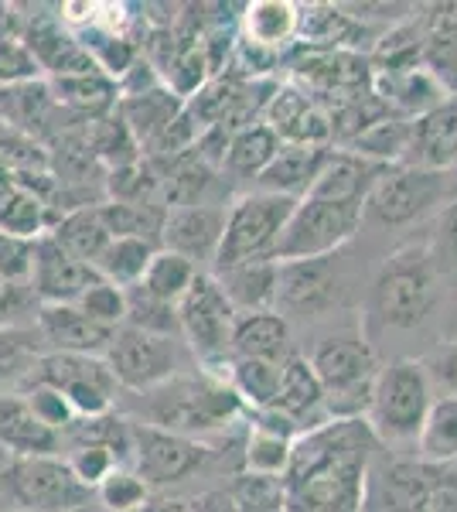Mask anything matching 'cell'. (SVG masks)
Instances as JSON below:
<instances>
[{"mask_svg": "<svg viewBox=\"0 0 457 512\" xmlns=\"http://www.w3.org/2000/svg\"><path fill=\"white\" fill-rule=\"evenodd\" d=\"M267 127L280 137V144H301V147H328L331 123L328 113L311 93L297 86H280L270 96L267 106Z\"/></svg>", "mask_w": 457, "mask_h": 512, "instance_id": "cell-19", "label": "cell"}, {"mask_svg": "<svg viewBox=\"0 0 457 512\" xmlns=\"http://www.w3.org/2000/svg\"><path fill=\"white\" fill-rule=\"evenodd\" d=\"M48 236H55L58 243L65 246L72 256H79L82 263H89L93 267L96 256L106 250V243H110V233H106L103 219H99V209H76V212H65L62 219L55 222L52 229H48Z\"/></svg>", "mask_w": 457, "mask_h": 512, "instance_id": "cell-36", "label": "cell"}, {"mask_svg": "<svg viewBox=\"0 0 457 512\" xmlns=\"http://www.w3.org/2000/svg\"><path fill=\"white\" fill-rule=\"evenodd\" d=\"M35 76H38V65L31 59L28 48H24V41L0 35V89L35 82Z\"/></svg>", "mask_w": 457, "mask_h": 512, "instance_id": "cell-49", "label": "cell"}, {"mask_svg": "<svg viewBox=\"0 0 457 512\" xmlns=\"http://www.w3.org/2000/svg\"><path fill=\"white\" fill-rule=\"evenodd\" d=\"M239 512H284V478L243 472L229 489Z\"/></svg>", "mask_w": 457, "mask_h": 512, "instance_id": "cell-45", "label": "cell"}, {"mask_svg": "<svg viewBox=\"0 0 457 512\" xmlns=\"http://www.w3.org/2000/svg\"><path fill=\"white\" fill-rule=\"evenodd\" d=\"M24 403L31 407V414H35L41 424L52 427V431L65 434L72 424H76V414H72V407L65 403V396L52 390V386H41V383H31L21 390Z\"/></svg>", "mask_w": 457, "mask_h": 512, "instance_id": "cell-47", "label": "cell"}, {"mask_svg": "<svg viewBox=\"0 0 457 512\" xmlns=\"http://www.w3.org/2000/svg\"><path fill=\"white\" fill-rule=\"evenodd\" d=\"M379 451L365 417L328 420L294 437L284 512H362L365 472Z\"/></svg>", "mask_w": 457, "mask_h": 512, "instance_id": "cell-1", "label": "cell"}, {"mask_svg": "<svg viewBox=\"0 0 457 512\" xmlns=\"http://www.w3.org/2000/svg\"><path fill=\"white\" fill-rule=\"evenodd\" d=\"M14 181V175H11V168H7L4 161H0V188H7Z\"/></svg>", "mask_w": 457, "mask_h": 512, "instance_id": "cell-55", "label": "cell"}, {"mask_svg": "<svg viewBox=\"0 0 457 512\" xmlns=\"http://www.w3.org/2000/svg\"><path fill=\"white\" fill-rule=\"evenodd\" d=\"M297 35L314 52H345V45H355L359 35H365V28H359V21L345 14L342 7L311 4L297 7Z\"/></svg>", "mask_w": 457, "mask_h": 512, "instance_id": "cell-29", "label": "cell"}, {"mask_svg": "<svg viewBox=\"0 0 457 512\" xmlns=\"http://www.w3.org/2000/svg\"><path fill=\"white\" fill-rule=\"evenodd\" d=\"M338 297V277L328 256L277 263V304L301 315H318Z\"/></svg>", "mask_w": 457, "mask_h": 512, "instance_id": "cell-20", "label": "cell"}, {"mask_svg": "<svg viewBox=\"0 0 457 512\" xmlns=\"http://www.w3.org/2000/svg\"><path fill=\"white\" fill-rule=\"evenodd\" d=\"M232 359H263V362H287L290 355V328L287 318L277 311H253L239 315L232 328Z\"/></svg>", "mask_w": 457, "mask_h": 512, "instance_id": "cell-27", "label": "cell"}, {"mask_svg": "<svg viewBox=\"0 0 457 512\" xmlns=\"http://www.w3.org/2000/svg\"><path fill=\"white\" fill-rule=\"evenodd\" d=\"M410 137H413V120H403V117L386 113V117L376 120L369 130H362V134L348 144V154L389 168V161L410 158Z\"/></svg>", "mask_w": 457, "mask_h": 512, "instance_id": "cell-34", "label": "cell"}, {"mask_svg": "<svg viewBox=\"0 0 457 512\" xmlns=\"http://www.w3.org/2000/svg\"><path fill=\"white\" fill-rule=\"evenodd\" d=\"M297 76L311 82L318 93H328L335 99H345L352 93H365L372 82L369 62L352 52H307L304 62H297Z\"/></svg>", "mask_w": 457, "mask_h": 512, "instance_id": "cell-25", "label": "cell"}, {"mask_svg": "<svg viewBox=\"0 0 457 512\" xmlns=\"http://www.w3.org/2000/svg\"><path fill=\"white\" fill-rule=\"evenodd\" d=\"M307 362L324 390V410L331 420L365 417L379 373V359L365 338H324Z\"/></svg>", "mask_w": 457, "mask_h": 512, "instance_id": "cell-4", "label": "cell"}, {"mask_svg": "<svg viewBox=\"0 0 457 512\" xmlns=\"http://www.w3.org/2000/svg\"><path fill=\"white\" fill-rule=\"evenodd\" d=\"M76 308L82 311V315L99 321V325L120 328L123 321H127V291L106 284V280H96V284L76 301Z\"/></svg>", "mask_w": 457, "mask_h": 512, "instance_id": "cell-46", "label": "cell"}, {"mask_svg": "<svg viewBox=\"0 0 457 512\" xmlns=\"http://www.w3.org/2000/svg\"><path fill=\"white\" fill-rule=\"evenodd\" d=\"M331 147H301V144H284L277 151L267 168L256 175L260 192L267 195H284V198H304L311 192L314 178L328 161Z\"/></svg>", "mask_w": 457, "mask_h": 512, "instance_id": "cell-23", "label": "cell"}, {"mask_svg": "<svg viewBox=\"0 0 457 512\" xmlns=\"http://www.w3.org/2000/svg\"><path fill=\"white\" fill-rule=\"evenodd\" d=\"M106 366L116 376L120 390H137L151 393L161 383L178 376L181 355H178V338L168 335H151L137 332V328L120 325L106 349Z\"/></svg>", "mask_w": 457, "mask_h": 512, "instance_id": "cell-11", "label": "cell"}, {"mask_svg": "<svg viewBox=\"0 0 457 512\" xmlns=\"http://www.w3.org/2000/svg\"><path fill=\"white\" fill-rule=\"evenodd\" d=\"M290 448L294 441L290 437H280L273 431H263V427H253L243 451V465L249 475H267V478H284L287 465H290Z\"/></svg>", "mask_w": 457, "mask_h": 512, "instance_id": "cell-42", "label": "cell"}, {"mask_svg": "<svg viewBox=\"0 0 457 512\" xmlns=\"http://www.w3.org/2000/svg\"><path fill=\"white\" fill-rule=\"evenodd\" d=\"M35 335L45 352H76V355H106L116 328H106L82 315L76 304H45L35 315Z\"/></svg>", "mask_w": 457, "mask_h": 512, "instance_id": "cell-16", "label": "cell"}, {"mask_svg": "<svg viewBox=\"0 0 457 512\" xmlns=\"http://www.w3.org/2000/svg\"><path fill=\"white\" fill-rule=\"evenodd\" d=\"M31 383L52 386V390L62 393L76 420L110 414L116 393H120V383H116V376L110 373L103 355L45 352L28 379V386Z\"/></svg>", "mask_w": 457, "mask_h": 512, "instance_id": "cell-8", "label": "cell"}, {"mask_svg": "<svg viewBox=\"0 0 457 512\" xmlns=\"http://www.w3.org/2000/svg\"><path fill=\"white\" fill-rule=\"evenodd\" d=\"M246 38L249 45H260L277 52L284 41L297 35V7L284 0H256L246 7Z\"/></svg>", "mask_w": 457, "mask_h": 512, "instance_id": "cell-38", "label": "cell"}, {"mask_svg": "<svg viewBox=\"0 0 457 512\" xmlns=\"http://www.w3.org/2000/svg\"><path fill=\"white\" fill-rule=\"evenodd\" d=\"M362 205L365 202H328V198H297L290 212L284 233L277 239L273 260H321L335 253L348 239L359 233L362 226Z\"/></svg>", "mask_w": 457, "mask_h": 512, "instance_id": "cell-5", "label": "cell"}, {"mask_svg": "<svg viewBox=\"0 0 457 512\" xmlns=\"http://www.w3.org/2000/svg\"><path fill=\"white\" fill-rule=\"evenodd\" d=\"M417 458L427 465H457V396L430 403L417 434Z\"/></svg>", "mask_w": 457, "mask_h": 512, "instance_id": "cell-33", "label": "cell"}, {"mask_svg": "<svg viewBox=\"0 0 457 512\" xmlns=\"http://www.w3.org/2000/svg\"><path fill=\"white\" fill-rule=\"evenodd\" d=\"M243 400L232 393L226 379L215 376H174L147 393V420L144 424L161 427V431L198 437L226 431V427L243 414Z\"/></svg>", "mask_w": 457, "mask_h": 512, "instance_id": "cell-2", "label": "cell"}, {"mask_svg": "<svg viewBox=\"0 0 457 512\" xmlns=\"http://www.w3.org/2000/svg\"><path fill=\"white\" fill-rule=\"evenodd\" d=\"M423 369L430 376V386L437 383L447 396H457V342L437 349L430 355V362H423Z\"/></svg>", "mask_w": 457, "mask_h": 512, "instance_id": "cell-51", "label": "cell"}, {"mask_svg": "<svg viewBox=\"0 0 457 512\" xmlns=\"http://www.w3.org/2000/svg\"><path fill=\"white\" fill-rule=\"evenodd\" d=\"M423 62L434 72V79L444 86V93L457 96V14L454 7H440L434 14L430 31L423 38Z\"/></svg>", "mask_w": 457, "mask_h": 512, "instance_id": "cell-35", "label": "cell"}, {"mask_svg": "<svg viewBox=\"0 0 457 512\" xmlns=\"http://www.w3.org/2000/svg\"><path fill=\"white\" fill-rule=\"evenodd\" d=\"M154 253H157V246L151 239L113 236L110 243H106V250L96 256L93 270L99 280H106V284L120 287V291H130V287L140 284V277H144V270Z\"/></svg>", "mask_w": 457, "mask_h": 512, "instance_id": "cell-30", "label": "cell"}, {"mask_svg": "<svg viewBox=\"0 0 457 512\" xmlns=\"http://www.w3.org/2000/svg\"><path fill=\"white\" fill-rule=\"evenodd\" d=\"M267 410H273L277 417H284L297 434L314 431V427L328 424V410H324V390L314 376L311 362L304 355H287L284 369H280V386L277 396Z\"/></svg>", "mask_w": 457, "mask_h": 512, "instance_id": "cell-18", "label": "cell"}, {"mask_svg": "<svg viewBox=\"0 0 457 512\" xmlns=\"http://www.w3.org/2000/svg\"><path fill=\"white\" fill-rule=\"evenodd\" d=\"M236 308L229 304V297L222 294V287L215 284L212 274H202L191 280L188 294L178 301V328L191 345V352L202 362L232 359V328H236Z\"/></svg>", "mask_w": 457, "mask_h": 512, "instance_id": "cell-9", "label": "cell"}, {"mask_svg": "<svg viewBox=\"0 0 457 512\" xmlns=\"http://www.w3.org/2000/svg\"><path fill=\"white\" fill-rule=\"evenodd\" d=\"M212 277L236 308V315L273 311V304H277V260L236 263V267L215 270Z\"/></svg>", "mask_w": 457, "mask_h": 512, "instance_id": "cell-24", "label": "cell"}, {"mask_svg": "<svg viewBox=\"0 0 457 512\" xmlns=\"http://www.w3.org/2000/svg\"><path fill=\"white\" fill-rule=\"evenodd\" d=\"M0 448L14 458H45L62 451V434L31 414L21 393H0Z\"/></svg>", "mask_w": 457, "mask_h": 512, "instance_id": "cell-21", "label": "cell"}, {"mask_svg": "<svg viewBox=\"0 0 457 512\" xmlns=\"http://www.w3.org/2000/svg\"><path fill=\"white\" fill-rule=\"evenodd\" d=\"M434 386L423 369V362L396 359L389 366H379L376 383H372L365 424L376 434L379 444H417L430 403H434Z\"/></svg>", "mask_w": 457, "mask_h": 512, "instance_id": "cell-3", "label": "cell"}, {"mask_svg": "<svg viewBox=\"0 0 457 512\" xmlns=\"http://www.w3.org/2000/svg\"><path fill=\"white\" fill-rule=\"evenodd\" d=\"M280 137L273 134L267 123H246V127H239L236 134L229 137L226 144V164L229 171H236V175H260L267 164L277 158L280 151Z\"/></svg>", "mask_w": 457, "mask_h": 512, "instance_id": "cell-37", "label": "cell"}, {"mask_svg": "<svg viewBox=\"0 0 457 512\" xmlns=\"http://www.w3.org/2000/svg\"><path fill=\"white\" fill-rule=\"evenodd\" d=\"M0 233L21 236V239H41L48 233V202L35 188L11 181L0 188Z\"/></svg>", "mask_w": 457, "mask_h": 512, "instance_id": "cell-32", "label": "cell"}, {"mask_svg": "<svg viewBox=\"0 0 457 512\" xmlns=\"http://www.w3.org/2000/svg\"><path fill=\"white\" fill-rule=\"evenodd\" d=\"M205 458H209V448L202 441L161 431L144 420H130V468L144 478L147 489L181 482L198 472Z\"/></svg>", "mask_w": 457, "mask_h": 512, "instance_id": "cell-13", "label": "cell"}, {"mask_svg": "<svg viewBox=\"0 0 457 512\" xmlns=\"http://www.w3.org/2000/svg\"><path fill=\"white\" fill-rule=\"evenodd\" d=\"M440 195H444V171L396 164L372 181L362 212H369L382 226H406L420 219L430 205H437Z\"/></svg>", "mask_w": 457, "mask_h": 512, "instance_id": "cell-12", "label": "cell"}, {"mask_svg": "<svg viewBox=\"0 0 457 512\" xmlns=\"http://www.w3.org/2000/svg\"><path fill=\"white\" fill-rule=\"evenodd\" d=\"M24 294H31L28 287L0 284V328H4V325H21V321H14V315H21Z\"/></svg>", "mask_w": 457, "mask_h": 512, "instance_id": "cell-52", "label": "cell"}, {"mask_svg": "<svg viewBox=\"0 0 457 512\" xmlns=\"http://www.w3.org/2000/svg\"><path fill=\"white\" fill-rule=\"evenodd\" d=\"M35 267V239L0 233V284L28 287Z\"/></svg>", "mask_w": 457, "mask_h": 512, "instance_id": "cell-48", "label": "cell"}, {"mask_svg": "<svg viewBox=\"0 0 457 512\" xmlns=\"http://www.w3.org/2000/svg\"><path fill=\"white\" fill-rule=\"evenodd\" d=\"M96 495L110 512H140L151 499V489L144 485L134 468H113L103 482L96 485Z\"/></svg>", "mask_w": 457, "mask_h": 512, "instance_id": "cell-44", "label": "cell"}, {"mask_svg": "<svg viewBox=\"0 0 457 512\" xmlns=\"http://www.w3.org/2000/svg\"><path fill=\"white\" fill-rule=\"evenodd\" d=\"M0 512H21V509H0Z\"/></svg>", "mask_w": 457, "mask_h": 512, "instance_id": "cell-57", "label": "cell"}, {"mask_svg": "<svg viewBox=\"0 0 457 512\" xmlns=\"http://www.w3.org/2000/svg\"><path fill=\"white\" fill-rule=\"evenodd\" d=\"M444 243L447 253L457 260V202H451V209L444 212Z\"/></svg>", "mask_w": 457, "mask_h": 512, "instance_id": "cell-54", "label": "cell"}, {"mask_svg": "<svg viewBox=\"0 0 457 512\" xmlns=\"http://www.w3.org/2000/svg\"><path fill=\"white\" fill-rule=\"evenodd\" d=\"M4 478L21 512H76L93 495V489L79 482L62 454L14 458L4 468Z\"/></svg>", "mask_w": 457, "mask_h": 512, "instance_id": "cell-10", "label": "cell"}, {"mask_svg": "<svg viewBox=\"0 0 457 512\" xmlns=\"http://www.w3.org/2000/svg\"><path fill=\"white\" fill-rule=\"evenodd\" d=\"M195 277H198V267L191 260L171 253V250H157L151 256V263H147V270H144V277H140L137 287H144V291L151 297H157V301L174 304V308H178V301L188 294V287Z\"/></svg>", "mask_w": 457, "mask_h": 512, "instance_id": "cell-40", "label": "cell"}, {"mask_svg": "<svg viewBox=\"0 0 457 512\" xmlns=\"http://www.w3.org/2000/svg\"><path fill=\"white\" fill-rule=\"evenodd\" d=\"M127 328H137V332H151V335H181L178 328V308L174 304L157 301L144 291V287H130L127 291Z\"/></svg>", "mask_w": 457, "mask_h": 512, "instance_id": "cell-43", "label": "cell"}, {"mask_svg": "<svg viewBox=\"0 0 457 512\" xmlns=\"http://www.w3.org/2000/svg\"><path fill=\"white\" fill-rule=\"evenodd\" d=\"M65 461H69V468L76 472L79 482L93 492H96V485L113 472V468H120L113 454L106 448H99V444H76V454H69Z\"/></svg>", "mask_w": 457, "mask_h": 512, "instance_id": "cell-50", "label": "cell"}, {"mask_svg": "<svg viewBox=\"0 0 457 512\" xmlns=\"http://www.w3.org/2000/svg\"><path fill=\"white\" fill-rule=\"evenodd\" d=\"M185 512H239V509H236V502H232L229 492L212 489V492L195 495V499L185 506Z\"/></svg>", "mask_w": 457, "mask_h": 512, "instance_id": "cell-53", "label": "cell"}, {"mask_svg": "<svg viewBox=\"0 0 457 512\" xmlns=\"http://www.w3.org/2000/svg\"><path fill=\"white\" fill-rule=\"evenodd\" d=\"M280 369H284V362L229 359V386L243 400V407H249V414L253 410H267L273 403L280 386Z\"/></svg>", "mask_w": 457, "mask_h": 512, "instance_id": "cell-39", "label": "cell"}, {"mask_svg": "<svg viewBox=\"0 0 457 512\" xmlns=\"http://www.w3.org/2000/svg\"><path fill=\"white\" fill-rule=\"evenodd\" d=\"M41 355L45 349L35 335V325L0 328V393H21Z\"/></svg>", "mask_w": 457, "mask_h": 512, "instance_id": "cell-31", "label": "cell"}, {"mask_svg": "<svg viewBox=\"0 0 457 512\" xmlns=\"http://www.w3.org/2000/svg\"><path fill=\"white\" fill-rule=\"evenodd\" d=\"M297 198L253 192L243 195L226 212V229H222V243L215 250V270L236 267L249 260H273L277 239L284 233L290 212H294Z\"/></svg>", "mask_w": 457, "mask_h": 512, "instance_id": "cell-7", "label": "cell"}, {"mask_svg": "<svg viewBox=\"0 0 457 512\" xmlns=\"http://www.w3.org/2000/svg\"><path fill=\"white\" fill-rule=\"evenodd\" d=\"M437 301V270L427 250L410 246L400 250L376 277L372 291V311L379 315L382 325L393 328H417L430 315Z\"/></svg>", "mask_w": 457, "mask_h": 512, "instance_id": "cell-6", "label": "cell"}, {"mask_svg": "<svg viewBox=\"0 0 457 512\" xmlns=\"http://www.w3.org/2000/svg\"><path fill=\"white\" fill-rule=\"evenodd\" d=\"M48 93H52L58 103H69V106H76V110L99 113L113 103L116 86L103 69H93V72H82V76L52 79V89H48Z\"/></svg>", "mask_w": 457, "mask_h": 512, "instance_id": "cell-41", "label": "cell"}, {"mask_svg": "<svg viewBox=\"0 0 457 512\" xmlns=\"http://www.w3.org/2000/svg\"><path fill=\"white\" fill-rule=\"evenodd\" d=\"M96 270L72 256L55 236L35 239V267H31L28 291L38 297V308L45 304H76L89 287L96 284Z\"/></svg>", "mask_w": 457, "mask_h": 512, "instance_id": "cell-15", "label": "cell"}, {"mask_svg": "<svg viewBox=\"0 0 457 512\" xmlns=\"http://www.w3.org/2000/svg\"><path fill=\"white\" fill-rule=\"evenodd\" d=\"M440 465L420 458H382L369 465L362 489V512H417Z\"/></svg>", "mask_w": 457, "mask_h": 512, "instance_id": "cell-14", "label": "cell"}, {"mask_svg": "<svg viewBox=\"0 0 457 512\" xmlns=\"http://www.w3.org/2000/svg\"><path fill=\"white\" fill-rule=\"evenodd\" d=\"M7 465H11V454H7L4 448H0V472H4Z\"/></svg>", "mask_w": 457, "mask_h": 512, "instance_id": "cell-56", "label": "cell"}, {"mask_svg": "<svg viewBox=\"0 0 457 512\" xmlns=\"http://www.w3.org/2000/svg\"><path fill=\"white\" fill-rule=\"evenodd\" d=\"M382 164L362 161L348 151H331L324 168L314 178L307 198H328V202H365L372 181L382 175Z\"/></svg>", "mask_w": 457, "mask_h": 512, "instance_id": "cell-26", "label": "cell"}, {"mask_svg": "<svg viewBox=\"0 0 457 512\" xmlns=\"http://www.w3.org/2000/svg\"><path fill=\"white\" fill-rule=\"evenodd\" d=\"M178 117H181L178 96H174L171 89L147 86V89H137V93L127 96L120 123L130 137L144 140V144H157V137H161Z\"/></svg>", "mask_w": 457, "mask_h": 512, "instance_id": "cell-28", "label": "cell"}, {"mask_svg": "<svg viewBox=\"0 0 457 512\" xmlns=\"http://www.w3.org/2000/svg\"><path fill=\"white\" fill-rule=\"evenodd\" d=\"M413 168L447 171L457 161V96L413 120L410 158Z\"/></svg>", "mask_w": 457, "mask_h": 512, "instance_id": "cell-22", "label": "cell"}, {"mask_svg": "<svg viewBox=\"0 0 457 512\" xmlns=\"http://www.w3.org/2000/svg\"><path fill=\"white\" fill-rule=\"evenodd\" d=\"M222 229H226V209L219 205H181V209L164 212L161 243L164 250L185 256V260H215V250L222 243Z\"/></svg>", "mask_w": 457, "mask_h": 512, "instance_id": "cell-17", "label": "cell"}]
</instances>
